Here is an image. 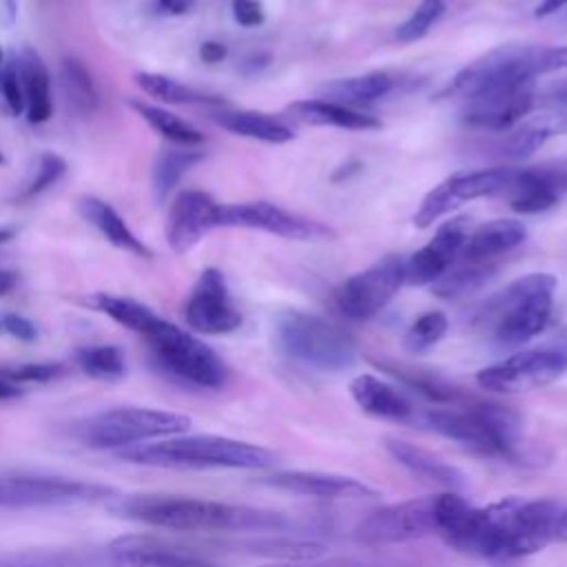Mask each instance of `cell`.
Listing matches in <instances>:
<instances>
[{
  "label": "cell",
  "instance_id": "obj_57",
  "mask_svg": "<svg viewBox=\"0 0 567 567\" xmlns=\"http://www.w3.org/2000/svg\"><path fill=\"white\" fill-rule=\"evenodd\" d=\"M11 567H51V565H11Z\"/></svg>",
  "mask_w": 567,
  "mask_h": 567
},
{
  "label": "cell",
  "instance_id": "obj_37",
  "mask_svg": "<svg viewBox=\"0 0 567 567\" xmlns=\"http://www.w3.org/2000/svg\"><path fill=\"white\" fill-rule=\"evenodd\" d=\"M135 82L146 95L157 97L162 102H171V104H215V102H219L217 97L195 91V89H190L168 75H162V73H148V71L137 73Z\"/></svg>",
  "mask_w": 567,
  "mask_h": 567
},
{
  "label": "cell",
  "instance_id": "obj_47",
  "mask_svg": "<svg viewBox=\"0 0 567 567\" xmlns=\"http://www.w3.org/2000/svg\"><path fill=\"white\" fill-rule=\"evenodd\" d=\"M2 328H4L11 337H16V339H20V341H33V339L38 337L35 326H33L27 317H22V315H4V317H2Z\"/></svg>",
  "mask_w": 567,
  "mask_h": 567
},
{
  "label": "cell",
  "instance_id": "obj_11",
  "mask_svg": "<svg viewBox=\"0 0 567 567\" xmlns=\"http://www.w3.org/2000/svg\"><path fill=\"white\" fill-rule=\"evenodd\" d=\"M115 489L102 483H89L47 474H4L0 476V509L82 505L113 498Z\"/></svg>",
  "mask_w": 567,
  "mask_h": 567
},
{
  "label": "cell",
  "instance_id": "obj_27",
  "mask_svg": "<svg viewBox=\"0 0 567 567\" xmlns=\"http://www.w3.org/2000/svg\"><path fill=\"white\" fill-rule=\"evenodd\" d=\"M78 213L115 248L128 250L140 257H151V250L133 235V230L126 226V221L106 202H102L93 195H84L78 199Z\"/></svg>",
  "mask_w": 567,
  "mask_h": 567
},
{
  "label": "cell",
  "instance_id": "obj_20",
  "mask_svg": "<svg viewBox=\"0 0 567 567\" xmlns=\"http://www.w3.org/2000/svg\"><path fill=\"white\" fill-rule=\"evenodd\" d=\"M106 558L113 567H224L151 536H120L109 543Z\"/></svg>",
  "mask_w": 567,
  "mask_h": 567
},
{
  "label": "cell",
  "instance_id": "obj_18",
  "mask_svg": "<svg viewBox=\"0 0 567 567\" xmlns=\"http://www.w3.org/2000/svg\"><path fill=\"white\" fill-rule=\"evenodd\" d=\"M467 237H470V221L465 217H456L439 226L434 237L403 261V284L408 286L434 284L461 257Z\"/></svg>",
  "mask_w": 567,
  "mask_h": 567
},
{
  "label": "cell",
  "instance_id": "obj_56",
  "mask_svg": "<svg viewBox=\"0 0 567 567\" xmlns=\"http://www.w3.org/2000/svg\"><path fill=\"white\" fill-rule=\"evenodd\" d=\"M11 235H13V230H9V228H0V244H2V241H7Z\"/></svg>",
  "mask_w": 567,
  "mask_h": 567
},
{
  "label": "cell",
  "instance_id": "obj_10",
  "mask_svg": "<svg viewBox=\"0 0 567 567\" xmlns=\"http://www.w3.org/2000/svg\"><path fill=\"white\" fill-rule=\"evenodd\" d=\"M501 538L503 558H520L545 549L554 540L560 505L554 498H503L492 503Z\"/></svg>",
  "mask_w": 567,
  "mask_h": 567
},
{
  "label": "cell",
  "instance_id": "obj_31",
  "mask_svg": "<svg viewBox=\"0 0 567 567\" xmlns=\"http://www.w3.org/2000/svg\"><path fill=\"white\" fill-rule=\"evenodd\" d=\"M215 122L235 135L268 144H286L295 140V133L286 122L259 111H221L215 115Z\"/></svg>",
  "mask_w": 567,
  "mask_h": 567
},
{
  "label": "cell",
  "instance_id": "obj_16",
  "mask_svg": "<svg viewBox=\"0 0 567 567\" xmlns=\"http://www.w3.org/2000/svg\"><path fill=\"white\" fill-rule=\"evenodd\" d=\"M255 228L266 230L286 239L297 241H319L332 239L334 230L321 221L306 219L301 215L288 213L270 202H244V204H219L215 228Z\"/></svg>",
  "mask_w": 567,
  "mask_h": 567
},
{
  "label": "cell",
  "instance_id": "obj_35",
  "mask_svg": "<svg viewBox=\"0 0 567 567\" xmlns=\"http://www.w3.org/2000/svg\"><path fill=\"white\" fill-rule=\"evenodd\" d=\"M131 106L153 131H157L164 140H168L175 146L195 148L204 142V135L193 124H188L186 120H182L179 115H175L162 106H153V104H144V102H133Z\"/></svg>",
  "mask_w": 567,
  "mask_h": 567
},
{
  "label": "cell",
  "instance_id": "obj_26",
  "mask_svg": "<svg viewBox=\"0 0 567 567\" xmlns=\"http://www.w3.org/2000/svg\"><path fill=\"white\" fill-rule=\"evenodd\" d=\"M527 237V230L516 219H492L481 224L476 230L470 233L461 257L492 261L498 255H505L520 246Z\"/></svg>",
  "mask_w": 567,
  "mask_h": 567
},
{
  "label": "cell",
  "instance_id": "obj_39",
  "mask_svg": "<svg viewBox=\"0 0 567 567\" xmlns=\"http://www.w3.org/2000/svg\"><path fill=\"white\" fill-rule=\"evenodd\" d=\"M60 82L62 91L66 95V102L80 111V113H91L97 106V91L93 86V80L86 71V66L78 60H64L62 71H60Z\"/></svg>",
  "mask_w": 567,
  "mask_h": 567
},
{
  "label": "cell",
  "instance_id": "obj_33",
  "mask_svg": "<svg viewBox=\"0 0 567 567\" xmlns=\"http://www.w3.org/2000/svg\"><path fill=\"white\" fill-rule=\"evenodd\" d=\"M202 157H204L202 151L186 148V146H175V148L162 151L157 155V159L153 164V173H151V188H153L155 202H164L171 195V190L179 184L184 173L190 166H195Z\"/></svg>",
  "mask_w": 567,
  "mask_h": 567
},
{
  "label": "cell",
  "instance_id": "obj_14",
  "mask_svg": "<svg viewBox=\"0 0 567 567\" xmlns=\"http://www.w3.org/2000/svg\"><path fill=\"white\" fill-rule=\"evenodd\" d=\"M403 261L396 255H385L370 268L348 277L337 290L339 310L354 321H363L383 310L403 286Z\"/></svg>",
  "mask_w": 567,
  "mask_h": 567
},
{
  "label": "cell",
  "instance_id": "obj_17",
  "mask_svg": "<svg viewBox=\"0 0 567 567\" xmlns=\"http://www.w3.org/2000/svg\"><path fill=\"white\" fill-rule=\"evenodd\" d=\"M186 323L202 334H228L241 326V315L233 306L224 275L206 268L184 308Z\"/></svg>",
  "mask_w": 567,
  "mask_h": 567
},
{
  "label": "cell",
  "instance_id": "obj_54",
  "mask_svg": "<svg viewBox=\"0 0 567 567\" xmlns=\"http://www.w3.org/2000/svg\"><path fill=\"white\" fill-rule=\"evenodd\" d=\"M551 97H554L558 104H567V82L554 86V89H551Z\"/></svg>",
  "mask_w": 567,
  "mask_h": 567
},
{
  "label": "cell",
  "instance_id": "obj_59",
  "mask_svg": "<svg viewBox=\"0 0 567 567\" xmlns=\"http://www.w3.org/2000/svg\"><path fill=\"white\" fill-rule=\"evenodd\" d=\"M2 162H4V157H2V153H0V164H2Z\"/></svg>",
  "mask_w": 567,
  "mask_h": 567
},
{
  "label": "cell",
  "instance_id": "obj_25",
  "mask_svg": "<svg viewBox=\"0 0 567 567\" xmlns=\"http://www.w3.org/2000/svg\"><path fill=\"white\" fill-rule=\"evenodd\" d=\"M288 113L312 126H337L348 131H377L381 128V120L368 113H359L350 106L328 102V100H297L288 106Z\"/></svg>",
  "mask_w": 567,
  "mask_h": 567
},
{
  "label": "cell",
  "instance_id": "obj_9",
  "mask_svg": "<svg viewBox=\"0 0 567 567\" xmlns=\"http://www.w3.org/2000/svg\"><path fill=\"white\" fill-rule=\"evenodd\" d=\"M436 534L456 551L481 556V558H503L501 532L492 507H474L456 492L436 494L434 501Z\"/></svg>",
  "mask_w": 567,
  "mask_h": 567
},
{
  "label": "cell",
  "instance_id": "obj_44",
  "mask_svg": "<svg viewBox=\"0 0 567 567\" xmlns=\"http://www.w3.org/2000/svg\"><path fill=\"white\" fill-rule=\"evenodd\" d=\"M0 84L2 95L13 115H20L24 111V93H22V80H20V66L18 60H9L2 64L0 71Z\"/></svg>",
  "mask_w": 567,
  "mask_h": 567
},
{
  "label": "cell",
  "instance_id": "obj_36",
  "mask_svg": "<svg viewBox=\"0 0 567 567\" xmlns=\"http://www.w3.org/2000/svg\"><path fill=\"white\" fill-rule=\"evenodd\" d=\"M91 306L104 315H109L115 323L144 334V330L157 319V315L128 297H117V295H106V292H97L91 297Z\"/></svg>",
  "mask_w": 567,
  "mask_h": 567
},
{
  "label": "cell",
  "instance_id": "obj_28",
  "mask_svg": "<svg viewBox=\"0 0 567 567\" xmlns=\"http://www.w3.org/2000/svg\"><path fill=\"white\" fill-rule=\"evenodd\" d=\"M20 66V80H22V93H24V111L31 124H42L53 113L51 102V82L49 71L40 55L31 49H24L18 58Z\"/></svg>",
  "mask_w": 567,
  "mask_h": 567
},
{
  "label": "cell",
  "instance_id": "obj_52",
  "mask_svg": "<svg viewBox=\"0 0 567 567\" xmlns=\"http://www.w3.org/2000/svg\"><path fill=\"white\" fill-rule=\"evenodd\" d=\"M554 540L567 543V505L560 507V512H558L556 527H554Z\"/></svg>",
  "mask_w": 567,
  "mask_h": 567
},
{
  "label": "cell",
  "instance_id": "obj_23",
  "mask_svg": "<svg viewBox=\"0 0 567 567\" xmlns=\"http://www.w3.org/2000/svg\"><path fill=\"white\" fill-rule=\"evenodd\" d=\"M383 445L399 465H403L412 476H416L427 485H436L447 492H456L465 485V476L458 467L445 463L441 456L432 454L421 445H414L410 441L394 439V436H388Z\"/></svg>",
  "mask_w": 567,
  "mask_h": 567
},
{
  "label": "cell",
  "instance_id": "obj_24",
  "mask_svg": "<svg viewBox=\"0 0 567 567\" xmlns=\"http://www.w3.org/2000/svg\"><path fill=\"white\" fill-rule=\"evenodd\" d=\"M350 396L354 403L370 416L405 423L414 416V408L410 399L394 388L392 383L374 377V374H359L350 381Z\"/></svg>",
  "mask_w": 567,
  "mask_h": 567
},
{
  "label": "cell",
  "instance_id": "obj_53",
  "mask_svg": "<svg viewBox=\"0 0 567 567\" xmlns=\"http://www.w3.org/2000/svg\"><path fill=\"white\" fill-rule=\"evenodd\" d=\"M18 284V275L11 272V270H4L0 268V297H4L7 292H11Z\"/></svg>",
  "mask_w": 567,
  "mask_h": 567
},
{
  "label": "cell",
  "instance_id": "obj_21",
  "mask_svg": "<svg viewBox=\"0 0 567 567\" xmlns=\"http://www.w3.org/2000/svg\"><path fill=\"white\" fill-rule=\"evenodd\" d=\"M217 206L219 204L204 190H182L166 217L168 246L177 255L188 252L210 228H215Z\"/></svg>",
  "mask_w": 567,
  "mask_h": 567
},
{
  "label": "cell",
  "instance_id": "obj_51",
  "mask_svg": "<svg viewBox=\"0 0 567 567\" xmlns=\"http://www.w3.org/2000/svg\"><path fill=\"white\" fill-rule=\"evenodd\" d=\"M565 7H567V0H540L536 11H534V16L536 18H547V16H551V13H556V11L565 9Z\"/></svg>",
  "mask_w": 567,
  "mask_h": 567
},
{
  "label": "cell",
  "instance_id": "obj_12",
  "mask_svg": "<svg viewBox=\"0 0 567 567\" xmlns=\"http://www.w3.org/2000/svg\"><path fill=\"white\" fill-rule=\"evenodd\" d=\"M567 370V348H532L476 372L487 392L514 394L543 388Z\"/></svg>",
  "mask_w": 567,
  "mask_h": 567
},
{
  "label": "cell",
  "instance_id": "obj_30",
  "mask_svg": "<svg viewBox=\"0 0 567 567\" xmlns=\"http://www.w3.org/2000/svg\"><path fill=\"white\" fill-rule=\"evenodd\" d=\"M392 89H394V80L390 73L372 71V73H363V75L326 82L317 89V93L328 102L352 106V104H368V102L381 100Z\"/></svg>",
  "mask_w": 567,
  "mask_h": 567
},
{
  "label": "cell",
  "instance_id": "obj_7",
  "mask_svg": "<svg viewBox=\"0 0 567 567\" xmlns=\"http://www.w3.org/2000/svg\"><path fill=\"white\" fill-rule=\"evenodd\" d=\"M275 343L288 359L321 372L354 365V341L334 323L301 310H286L275 319Z\"/></svg>",
  "mask_w": 567,
  "mask_h": 567
},
{
  "label": "cell",
  "instance_id": "obj_48",
  "mask_svg": "<svg viewBox=\"0 0 567 567\" xmlns=\"http://www.w3.org/2000/svg\"><path fill=\"white\" fill-rule=\"evenodd\" d=\"M226 47L221 44V42H215V40H206V42H202V47H199V58L204 60V62H208V64H213V62H221L224 58H226Z\"/></svg>",
  "mask_w": 567,
  "mask_h": 567
},
{
  "label": "cell",
  "instance_id": "obj_49",
  "mask_svg": "<svg viewBox=\"0 0 567 567\" xmlns=\"http://www.w3.org/2000/svg\"><path fill=\"white\" fill-rule=\"evenodd\" d=\"M20 394H22L20 383H16V381L9 377L7 368H0V401L16 399V396H20Z\"/></svg>",
  "mask_w": 567,
  "mask_h": 567
},
{
  "label": "cell",
  "instance_id": "obj_55",
  "mask_svg": "<svg viewBox=\"0 0 567 567\" xmlns=\"http://www.w3.org/2000/svg\"><path fill=\"white\" fill-rule=\"evenodd\" d=\"M4 4H7V11H9V22H11L13 16H16V0H4Z\"/></svg>",
  "mask_w": 567,
  "mask_h": 567
},
{
  "label": "cell",
  "instance_id": "obj_43",
  "mask_svg": "<svg viewBox=\"0 0 567 567\" xmlns=\"http://www.w3.org/2000/svg\"><path fill=\"white\" fill-rule=\"evenodd\" d=\"M445 2L443 0H421L419 7L412 11V16L396 29V40L399 42H416L421 40L432 24L443 16Z\"/></svg>",
  "mask_w": 567,
  "mask_h": 567
},
{
  "label": "cell",
  "instance_id": "obj_8",
  "mask_svg": "<svg viewBox=\"0 0 567 567\" xmlns=\"http://www.w3.org/2000/svg\"><path fill=\"white\" fill-rule=\"evenodd\" d=\"M144 339L151 348L155 365L175 381L202 390H217L228 379V368L219 354L190 332L157 317Z\"/></svg>",
  "mask_w": 567,
  "mask_h": 567
},
{
  "label": "cell",
  "instance_id": "obj_42",
  "mask_svg": "<svg viewBox=\"0 0 567 567\" xmlns=\"http://www.w3.org/2000/svg\"><path fill=\"white\" fill-rule=\"evenodd\" d=\"M66 171V164L60 155L55 153H42L38 155L31 173H29V179L22 188V195L20 199H31L35 195H40L42 190H47L49 186H53Z\"/></svg>",
  "mask_w": 567,
  "mask_h": 567
},
{
  "label": "cell",
  "instance_id": "obj_22",
  "mask_svg": "<svg viewBox=\"0 0 567 567\" xmlns=\"http://www.w3.org/2000/svg\"><path fill=\"white\" fill-rule=\"evenodd\" d=\"M534 106V82L516 89L492 91L481 97L467 100L463 109V122L472 128L507 131L523 122Z\"/></svg>",
  "mask_w": 567,
  "mask_h": 567
},
{
  "label": "cell",
  "instance_id": "obj_41",
  "mask_svg": "<svg viewBox=\"0 0 567 567\" xmlns=\"http://www.w3.org/2000/svg\"><path fill=\"white\" fill-rule=\"evenodd\" d=\"M445 332H447V317L439 310H430L408 328L403 337V348L412 354L427 352L445 337Z\"/></svg>",
  "mask_w": 567,
  "mask_h": 567
},
{
  "label": "cell",
  "instance_id": "obj_34",
  "mask_svg": "<svg viewBox=\"0 0 567 567\" xmlns=\"http://www.w3.org/2000/svg\"><path fill=\"white\" fill-rule=\"evenodd\" d=\"M494 272L492 261H478V259H465L458 257L434 284L432 292L445 299L467 295L476 288H481Z\"/></svg>",
  "mask_w": 567,
  "mask_h": 567
},
{
  "label": "cell",
  "instance_id": "obj_4",
  "mask_svg": "<svg viewBox=\"0 0 567 567\" xmlns=\"http://www.w3.org/2000/svg\"><path fill=\"white\" fill-rule=\"evenodd\" d=\"M427 425L474 454L523 463L525 443L518 439V419L512 410L494 403H450L425 414Z\"/></svg>",
  "mask_w": 567,
  "mask_h": 567
},
{
  "label": "cell",
  "instance_id": "obj_19",
  "mask_svg": "<svg viewBox=\"0 0 567 567\" xmlns=\"http://www.w3.org/2000/svg\"><path fill=\"white\" fill-rule=\"evenodd\" d=\"M264 485L323 501H372L379 496L368 483L328 472H308V470H281L261 478Z\"/></svg>",
  "mask_w": 567,
  "mask_h": 567
},
{
  "label": "cell",
  "instance_id": "obj_3",
  "mask_svg": "<svg viewBox=\"0 0 567 567\" xmlns=\"http://www.w3.org/2000/svg\"><path fill=\"white\" fill-rule=\"evenodd\" d=\"M567 69V47L503 44L461 69L443 95L474 100L492 91L532 84L534 78Z\"/></svg>",
  "mask_w": 567,
  "mask_h": 567
},
{
  "label": "cell",
  "instance_id": "obj_50",
  "mask_svg": "<svg viewBox=\"0 0 567 567\" xmlns=\"http://www.w3.org/2000/svg\"><path fill=\"white\" fill-rule=\"evenodd\" d=\"M157 4L162 7L164 13L179 16V13H186L195 4V0H157Z\"/></svg>",
  "mask_w": 567,
  "mask_h": 567
},
{
  "label": "cell",
  "instance_id": "obj_1",
  "mask_svg": "<svg viewBox=\"0 0 567 567\" xmlns=\"http://www.w3.org/2000/svg\"><path fill=\"white\" fill-rule=\"evenodd\" d=\"M109 509L122 518L173 532L204 534H279L295 527L281 512L177 494L117 496Z\"/></svg>",
  "mask_w": 567,
  "mask_h": 567
},
{
  "label": "cell",
  "instance_id": "obj_15",
  "mask_svg": "<svg viewBox=\"0 0 567 567\" xmlns=\"http://www.w3.org/2000/svg\"><path fill=\"white\" fill-rule=\"evenodd\" d=\"M434 501L436 496L410 498L374 509L357 525V540L363 545H390L436 534Z\"/></svg>",
  "mask_w": 567,
  "mask_h": 567
},
{
  "label": "cell",
  "instance_id": "obj_2",
  "mask_svg": "<svg viewBox=\"0 0 567 567\" xmlns=\"http://www.w3.org/2000/svg\"><path fill=\"white\" fill-rule=\"evenodd\" d=\"M115 456L135 465L151 467H228V470H266L277 463V454L246 441L217 436V434H190L168 436L153 443H140L117 450Z\"/></svg>",
  "mask_w": 567,
  "mask_h": 567
},
{
  "label": "cell",
  "instance_id": "obj_29",
  "mask_svg": "<svg viewBox=\"0 0 567 567\" xmlns=\"http://www.w3.org/2000/svg\"><path fill=\"white\" fill-rule=\"evenodd\" d=\"M567 133V113H543L516 126L501 144V155L507 159H525L538 151L549 137Z\"/></svg>",
  "mask_w": 567,
  "mask_h": 567
},
{
  "label": "cell",
  "instance_id": "obj_5",
  "mask_svg": "<svg viewBox=\"0 0 567 567\" xmlns=\"http://www.w3.org/2000/svg\"><path fill=\"white\" fill-rule=\"evenodd\" d=\"M556 277L529 272L496 292L485 306L492 337L501 346H523L545 330L551 317Z\"/></svg>",
  "mask_w": 567,
  "mask_h": 567
},
{
  "label": "cell",
  "instance_id": "obj_32",
  "mask_svg": "<svg viewBox=\"0 0 567 567\" xmlns=\"http://www.w3.org/2000/svg\"><path fill=\"white\" fill-rule=\"evenodd\" d=\"M233 547L257 554V556H268L286 563H306V560H317L326 547L317 540L310 538H292L284 534H259L252 538H241L233 543Z\"/></svg>",
  "mask_w": 567,
  "mask_h": 567
},
{
  "label": "cell",
  "instance_id": "obj_40",
  "mask_svg": "<svg viewBox=\"0 0 567 567\" xmlns=\"http://www.w3.org/2000/svg\"><path fill=\"white\" fill-rule=\"evenodd\" d=\"M516 182L525 186H534L560 199L563 195H567V157L516 168Z\"/></svg>",
  "mask_w": 567,
  "mask_h": 567
},
{
  "label": "cell",
  "instance_id": "obj_6",
  "mask_svg": "<svg viewBox=\"0 0 567 567\" xmlns=\"http://www.w3.org/2000/svg\"><path fill=\"white\" fill-rule=\"evenodd\" d=\"M190 419L153 408H113L84 416L71 425L73 439L91 450H124L146 441L184 434Z\"/></svg>",
  "mask_w": 567,
  "mask_h": 567
},
{
  "label": "cell",
  "instance_id": "obj_46",
  "mask_svg": "<svg viewBox=\"0 0 567 567\" xmlns=\"http://www.w3.org/2000/svg\"><path fill=\"white\" fill-rule=\"evenodd\" d=\"M233 18L241 27H259L264 22V9L257 0H233Z\"/></svg>",
  "mask_w": 567,
  "mask_h": 567
},
{
  "label": "cell",
  "instance_id": "obj_58",
  "mask_svg": "<svg viewBox=\"0 0 567 567\" xmlns=\"http://www.w3.org/2000/svg\"><path fill=\"white\" fill-rule=\"evenodd\" d=\"M2 64H4V62H2V51H0V71H2Z\"/></svg>",
  "mask_w": 567,
  "mask_h": 567
},
{
  "label": "cell",
  "instance_id": "obj_45",
  "mask_svg": "<svg viewBox=\"0 0 567 567\" xmlns=\"http://www.w3.org/2000/svg\"><path fill=\"white\" fill-rule=\"evenodd\" d=\"M7 372L16 383H33V381L44 383L60 377L62 365L60 363H24L18 368H7Z\"/></svg>",
  "mask_w": 567,
  "mask_h": 567
},
{
  "label": "cell",
  "instance_id": "obj_38",
  "mask_svg": "<svg viewBox=\"0 0 567 567\" xmlns=\"http://www.w3.org/2000/svg\"><path fill=\"white\" fill-rule=\"evenodd\" d=\"M78 368L89 374L91 379L100 381H120L126 374V359L122 348L117 346H93V348H82L75 354Z\"/></svg>",
  "mask_w": 567,
  "mask_h": 567
},
{
  "label": "cell",
  "instance_id": "obj_13",
  "mask_svg": "<svg viewBox=\"0 0 567 567\" xmlns=\"http://www.w3.org/2000/svg\"><path fill=\"white\" fill-rule=\"evenodd\" d=\"M512 177H514V168H505V166L454 173L423 197L412 221L419 228H427L443 215L452 213L463 202H472L487 195H505Z\"/></svg>",
  "mask_w": 567,
  "mask_h": 567
}]
</instances>
